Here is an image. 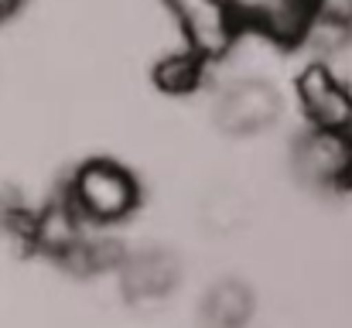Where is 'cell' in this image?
<instances>
[{
  "label": "cell",
  "instance_id": "4",
  "mask_svg": "<svg viewBox=\"0 0 352 328\" xmlns=\"http://www.w3.org/2000/svg\"><path fill=\"white\" fill-rule=\"evenodd\" d=\"M277 116H280V96L274 86L260 79H239L216 103L219 127L233 137H256L267 127H274Z\"/></svg>",
  "mask_w": 352,
  "mask_h": 328
},
{
  "label": "cell",
  "instance_id": "1",
  "mask_svg": "<svg viewBox=\"0 0 352 328\" xmlns=\"http://www.w3.org/2000/svg\"><path fill=\"white\" fill-rule=\"evenodd\" d=\"M137 182L126 168L113 161H86L69 185V209L79 222L110 226L137 209Z\"/></svg>",
  "mask_w": 352,
  "mask_h": 328
},
{
  "label": "cell",
  "instance_id": "6",
  "mask_svg": "<svg viewBox=\"0 0 352 328\" xmlns=\"http://www.w3.org/2000/svg\"><path fill=\"white\" fill-rule=\"evenodd\" d=\"M206 311H209V322H212L216 328H239L243 322H246L250 301H246L243 287H236V284H226V287H219V291H216V294L209 298Z\"/></svg>",
  "mask_w": 352,
  "mask_h": 328
},
{
  "label": "cell",
  "instance_id": "2",
  "mask_svg": "<svg viewBox=\"0 0 352 328\" xmlns=\"http://www.w3.org/2000/svg\"><path fill=\"white\" fill-rule=\"evenodd\" d=\"M164 3L182 34L185 55L195 58L199 65L223 58L243 31L233 0H164Z\"/></svg>",
  "mask_w": 352,
  "mask_h": 328
},
{
  "label": "cell",
  "instance_id": "3",
  "mask_svg": "<svg viewBox=\"0 0 352 328\" xmlns=\"http://www.w3.org/2000/svg\"><path fill=\"white\" fill-rule=\"evenodd\" d=\"M291 164L301 185L315 192H342L352 182V133L308 127L294 140Z\"/></svg>",
  "mask_w": 352,
  "mask_h": 328
},
{
  "label": "cell",
  "instance_id": "5",
  "mask_svg": "<svg viewBox=\"0 0 352 328\" xmlns=\"http://www.w3.org/2000/svg\"><path fill=\"white\" fill-rule=\"evenodd\" d=\"M298 103L305 109L308 127L318 130H346L352 133V89L329 69L308 65L298 79Z\"/></svg>",
  "mask_w": 352,
  "mask_h": 328
},
{
  "label": "cell",
  "instance_id": "7",
  "mask_svg": "<svg viewBox=\"0 0 352 328\" xmlns=\"http://www.w3.org/2000/svg\"><path fill=\"white\" fill-rule=\"evenodd\" d=\"M14 7H17V0H0V24L14 14Z\"/></svg>",
  "mask_w": 352,
  "mask_h": 328
}]
</instances>
